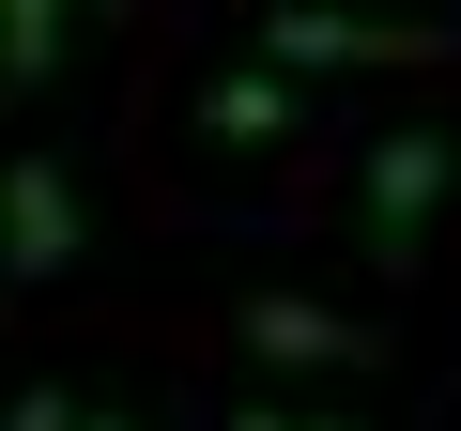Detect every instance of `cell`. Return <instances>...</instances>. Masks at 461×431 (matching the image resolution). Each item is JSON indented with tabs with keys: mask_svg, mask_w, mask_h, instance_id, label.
Instances as JSON below:
<instances>
[{
	"mask_svg": "<svg viewBox=\"0 0 461 431\" xmlns=\"http://www.w3.org/2000/svg\"><path fill=\"white\" fill-rule=\"evenodd\" d=\"M461 16H323V0H277L262 16V78H339V62H446Z\"/></svg>",
	"mask_w": 461,
	"mask_h": 431,
	"instance_id": "cell-1",
	"label": "cell"
},
{
	"mask_svg": "<svg viewBox=\"0 0 461 431\" xmlns=\"http://www.w3.org/2000/svg\"><path fill=\"white\" fill-rule=\"evenodd\" d=\"M446 185H461V139H446V124H384V139H369L354 216H369V262H384V278L430 247V200H446Z\"/></svg>",
	"mask_w": 461,
	"mask_h": 431,
	"instance_id": "cell-2",
	"label": "cell"
},
{
	"mask_svg": "<svg viewBox=\"0 0 461 431\" xmlns=\"http://www.w3.org/2000/svg\"><path fill=\"white\" fill-rule=\"evenodd\" d=\"M62 262H77V185H62V154H16L0 170V278L47 293Z\"/></svg>",
	"mask_w": 461,
	"mask_h": 431,
	"instance_id": "cell-3",
	"label": "cell"
},
{
	"mask_svg": "<svg viewBox=\"0 0 461 431\" xmlns=\"http://www.w3.org/2000/svg\"><path fill=\"white\" fill-rule=\"evenodd\" d=\"M247 354L262 370H369V324L323 293H247Z\"/></svg>",
	"mask_w": 461,
	"mask_h": 431,
	"instance_id": "cell-4",
	"label": "cell"
},
{
	"mask_svg": "<svg viewBox=\"0 0 461 431\" xmlns=\"http://www.w3.org/2000/svg\"><path fill=\"white\" fill-rule=\"evenodd\" d=\"M293 124H308V93H293V78H262V62L200 78V139H230V154H262V139H293Z\"/></svg>",
	"mask_w": 461,
	"mask_h": 431,
	"instance_id": "cell-5",
	"label": "cell"
},
{
	"mask_svg": "<svg viewBox=\"0 0 461 431\" xmlns=\"http://www.w3.org/2000/svg\"><path fill=\"white\" fill-rule=\"evenodd\" d=\"M77 62V16H62V0H0V93H47Z\"/></svg>",
	"mask_w": 461,
	"mask_h": 431,
	"instance_id": "cell-6",
	"label": "cell"
},
{
	"mask_svg": "<svg viewBox=\"0 0 461 431\" xmlns=\"http://www.w3.org/2000/svg\"><path fill=\"white\" fill-rule=\"evenodd\" d=\"M0 431H77V385H16V400H0Z\"/></svg>",
	"mask_w": 461,
	"mask_h": 431,
	"instance_id": "cell-7",
	"label": "cell"
},
{
	"mask_svg": "<svg viewBox=\"0 0 461 431\" xmlns=\"http://www.w3.org/2000/svg\"><path fill=\"white\" fill-rule=\"evenodd\" d=\"M230 431H308V416H277V400H247V416H230Z\"/></svg>",
	"mask_w": 461,
	"mask_h": 431,
	"instance_id": "cell-8",
	"label": "cell"
},
{
	"mask_svg": "<svg viewBox=\"0 0 461 431\" xmlns=\"http://www.w3.org/2000/svg\"><path fill=\"white\" fill-rule=\"evenodd\" d=\"M77 431H139V416H108V400H77Z\"/></svg>",
	"mask_w": 461,
	"mask_h": 431,
	"instance_id": "cell-9",
	"label": "cell"
}]
</instances>
